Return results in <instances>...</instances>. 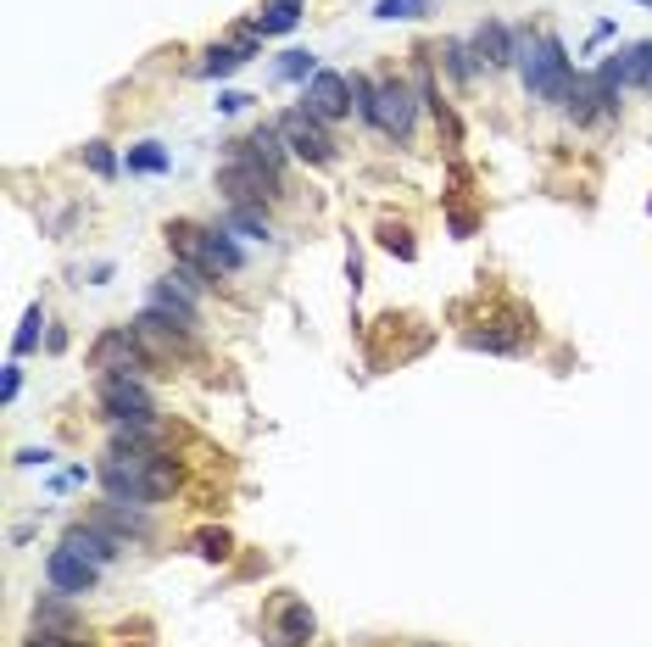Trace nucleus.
I'll return each instance as SVG.
<instances>
[{
	"mask_svg": "<svg viewBox=\"0 0 652 647\" xmlns=\"http://www.w3.org/2000/svg\"><path fill=\"white\" fill-rule=\"evenodd\" d=\"M469 346L475 352H519L525 346V324H519V330H475Z\"/></svg>",
	"mask_w": 652,
	"mask_h": 647,
	"instance_id": "obj_26",
	"label": "nucleus"
},
{
	"mask_svg": "<svg viewBox=\"0 0 652 647\" xmlns=\"http://www.w3.org/2000/svg\"><path fill=\"white\" fill-rule=\"evenodd\" d=\"M223 229H235L241 241H273V223H268L262 207H235V202H229L223 207Z\"/></svg>",
	"mask_w": 652,
	"mask_h": 647,
	"instance_id": "obj_21",
	"label": "nucleus"
},
{
	"mask_svg": "<svg viewBox=\"0 0 652 647\" xmlns=\"http://www.w3.org/2000/svg\"><path fill=\"white\" fill-rule=\"evenodd\" d=\"M641 7H652V0H641Z\"/></svg>",
	"mask_w": 652,
	"mask_h": 647,
	"instance_id": "obj_39",
	"label": "nucleus"
},
{
	"mask_svg": "<svg viewBox=\"0 0 652 647\" xmlns=\"http://www.w3.org/2000/svg\"><path fill=\"white\" fill-rule=\"evenodd\" d=\"M89 525L96 530H107L118 547H128V541H146L151 536V520H146V508H134V502H101L96 514H89Z\"/></svg>",
	"mask_w": 652,
	"mask_h": 647,
	"instance_id": "obj_11",
	"label": "nucleus"
},
{
	"mask_svg": "<svg viewBox=\"0 0 652 647\" xmlns=\"http://www.w3.org/2000/svg\"><path fill=\"white\" fill-rule=\"evenodd\" d=\"M346 280H352V291H362V257L357 252H346Z\"/></svg>",
	"mask_w": 652,
	"mask_h": 647,
	"instance_id": "obj_37",
	"label": "nucleus"
},
{
	"mask_svg": "<svg viewBox=\"0 0 652 647\" xmlns=\"http://www.w3.org/2000/svg\"><path fill=\"white\" fill-rule=\"evenodd\" d=\"M84 168L96 173V179H118V168H123V162L112 157V146H107V141H89V146H84Z\"/></svg>",
	"mask_w": 652,
	"mask_h": 647,
	"instance_id": "obj_31",
	"label": "nucleus"
},
{
	"mask_svg": "<svg viewBox=\"0 0 652 647\" xmlns=\"http://www.w3.org/2000/svg\"><path fill=\"white\" fill-rule=\"evenodd\" d=\"M39 335H45V307L34 302V307L23 313V330L12 335V352H17V357H23V352H34V346H39Z\"/></svg>",
	"mask_w": 652,
	"mask_h": 647,
	"instance_id": "obj_30",
	"label": "nucleus"
},
{
	"mask_svg": "<svg viewBox=\"0 0 652 647\" xmlns=\"http://www.w3.org/2000/svg\"><path fill=\"white\" fill-rule=\"evenodd\" d=\"M519 73H525V96L546 107H564L575 89V62L557 34H536V39L519 34Z\"/></svg>",
	"mask_w": 652,
	"mask_h": 647,
	"instance_id": "obj_2",
	"label": "nucleus"
},
{
	"mask_svg": "<svg viewBox=\"0 0 652 647\" xmlns=\"http://www.w3.org/2000/svg\"><path fill=\"white\" fill-rule=\"evenodd\" d=\"M251 57L241 51V45L235 39H229V45H207V57H201V73L207 78H229V73H235V68H246Z\"/></svg>",
	"mask_w": 652,
	"mask_h": 647,
	"instance_id": "obj_24",
	"label": "nucleus"
},
{
	"mask_svg": "<svg viewBox=\"0 0 652 647\" xmlns=\"http://www.w3.org/2000/svg\"><path fill=\"white\" fill-rule=\"evenodd\" d=\"M96 480H101V491L112 502L157 508L179 486V457L173 452H157V457H107V464L96 469Z\"/></svg>",
	"mask_w": 652,
	"mask_h": 647,
	"instance_id": "obj_1",
	"label": "nucleus"
},
{
	"mask_svg": "<svg viewBox=\"0 0 652 647\" xmlns=\"http://www.w3.org/2000/svg\"><path fill=\"white\" fill-rule=\"evenodd\" d=\"M241 146H246V151H251L257 162H268V168H273L279 179H285V151H291V146H285V134H279V123H257V129L246 134Z\"/></svg>",
	"mask_w": 652,
	"mask_h": 647,
	"instance_id": "obj_19",
	"label": "nucleus"
},
{
	"mask_svg": "<svg viewBox=\"0 0 652 647\" xmlns=\"http://www.w3.org/2000/svg\"><path fill=\"white\" fill-rule=\"evenodd\" d=\"M469 45H475V57H480L485 68H514V62H519V34L502 28V23H480Z\"/></svg>",
	"mask_w": 652,
	"mask_h": 647,
	"instance_id": "obj_15",
	"label": "nucleus"
},
{
	"mask_svg": "<svg viewBox=\"0 0 652 647\" xmlns=\"http://www.w3.org/2000/svg\"><path fill=\"white\" fill-rule=\"evenodd\" d=\"M45 581H51V591H62V597H84V591L101 586V564H89L84 552H73V547H51Z\"/></svg>",
	"mask_w": 652,
	"mask_h": 647,
	"instance_id": "obj_10",
	"label": "nucleus"
},
{
	"mask_svg": "<svg viewBox=\"0 0 652 647\" xmlns=\"http://www.w3.org/2000/svg\"><path fill=\"white\" fill-rule=\"evenodd\" d=\"M128 330L139 335V346H146L157 363H173V357H190V324H179V318H168V313H157V307H146Z\"/></svg>",
	"mask_w": 652,
	"mask_h": 647,
	"instance_id": "obj_8",
	"label": "nucleus"
},
{
	"mask_svg": "<svg viewBox=\"0 0 652 647\" xmlns=\"http://www.w3.org/2000/svg\"><path fill=\"white\" fill-rule=\"evenodd\" d=\"M380 246H385L391 257H402V263H413V257H418V246H413V229H407V223H391V218L380 223Z\"/></svg>",
	"mask_w": 652,
	"mask_h": 647,
	"instance_id": "obj_27",
	"label": "nucleus"
},
{
	"mask_svg": "<svg viewBox=\"0 0 652 647\" xmlns=\"http://www.w3.org/2000/svg\"><path fill=\"white\" fill-rule=\"evenodd\" d=\"M246 101H251L246 89H218V112H223V118H235V112H246Z\"/></svg>",
	"mask_w": 652,
	"mask_h": 647,
	"instance_id": "obj_33",
	"label": "nucleus"
},
{
	"mask_svg": "<svg viewBox=\"0 0 652 647\" xmlns=\"http://www.w3.org/2000/svg\"><path fill=\"white\" fill-rule=\"evenodd\" d=\"M647 212H652V202H647Z\"/></svg>",
	"mask_w": 652,
	"mask_h": 647,
	"instance_id": "obj_40",
	"label": "nucleus"
},
{
	"mask_svg": "<svg viewBox=\"0 0 652 647\" xmlns=\"http://www.w3.org/2000/svg\"><path fill=\"white\" fill-rule=\"evenodd\" d=\"M441 62H446V73H452L457 84H475V73L485 68V62L475 57V45H463V39H446V45H441Z\"/></svg>",
	"mask_w": 652,
	"mask_h": 647,
	"instance_id": "obj_23",
	"label": "nucleus"
},
{
	"mask_svg": "<svg viewBox=\"0 0 652 647\" xmlns=\"http://www.w3.org/2000/svg\"><path fill=\"white\" fill-rule=\"evenodd\" d=\"M218 191L235 207H268L279 191H285V179H279L268 162H257L241 141H229L223 146V168H218Z\"/></svg>",
	"mask_w": 652,
	"mask_h": 647,
	"instance_id": "obj_3",
	"label": "nucleus"
},
{
	"mask_svg": "<svg viewBox=\"0 0 652 647\" xmlns=\"http://www.w3.org/2000/svg\"><path fill=\"white\" fill-rule=\"evenodd\" d=\"M17 391H23V363H7V380H0V396L12 402Z\"/></svg>",
	"mask_w": 652,
	"mask_h": 647,
	"instance_id": "obj_35",
	"label": "nucleus"
},
{
	"mask_svg": "<svg viewBox=\"0 0 652 647\" xmlns=\"http://www.w3.org/2000/svg\"><path fill=\"white\" fill-rule=\"evenodd\" d=\"M196 552H201L207 564H223V559H229V536H223V530H201V536H196Z\"/></svg>",
	"mask_w": 652,
	"mask_h": 647,
	"instance_id": "obj_32",
	"label": "nucleus"
},
{
	"mask_svg": "<svg viewBox=\"0 0 652 647\" xmlns=\"http://www.w3.org/2000/svg\"><path fill=\"white\" fill-rule=\"evenodd\" d=\"M312 73H318L312 51H285V57H279V78H285V84H307Z\"/></svg>",
	"mask_w": 652,
	"mask_h": 647,
	"instance_id": "obj_29",
	"label": "nucleus"
},
{
	"mask_svg": "<svg viewBox=\"0 0 652 647\" xmlns=\"http://www.w3.org/2000/svg\"><path fill=\"white\" fill-rule=\"evenodd\" d=\"M123 168H128V173H168V151H162L157 141H139V146H128Z\"/></svg>",
	"mask_w": 652,
	"mask_h": 647,
	"instance_id": "obj_25",
	"label": "nucleus"
},
{
	"mask_svg": "<svg viewBox=\"0 0 652 647\" xmlns=\"http://www.w3.org/2000/svg\"><path fill=\"white\" fill-rule=\"evenodd\" d=\"M168 452V430L151 419V425H112V452L107 457H157Z\"/></svg>",
	"mask_w": 652,
	"mask_h": 647,
	"instance_id": "obj_13",
	"label": "nucleus"
},
{
	"mask_svg": "<svg viewBox=\"0 0 652 647\" xmlns=\"http://www.w3.org/2000/svg\"><path fill=\"white\" fill-rule=\"evenodd\" d=\"M279 134H285L291 157H302L307 168H330V162H335V141H330V129H323V118H312L307 107H296V112L279 118Z\"/></svg>",
	"mask_w": 652,
	"mask_h": 647,
	"instance_id": "obj_6",
	"label": "nucleus"
},
{
	"mask_svg": "<svg viewBox=\"0 0 652 647\" xmlns=\"http://www.w3.org/2000/svg\"><path fill=\"white\" fill-rule=\"evenodd\" d=\"M207 257H212V280H218V273H241L246 268V252L235 241V229H223V223L207 229Z\"/></svg>",
	"mask_w": 652,
	"mask_h": 647,
	"instance_id": "obj_20",
	"label": "nucleus"
},
{
	"mask_svg": "<svg viewBox=\"0 0 652 647\" xmlns=\"http://www.w3.org/2000/svg\"><path fill=\"white\" fill-rule=\"evenodd\" d=\"M418 647H435V642H418Z\"/></svg>",
	"mask_w": 652,
	"mask_h": 647,
	"instance_id": "obj_38",
	"label": "nucleus"
},
{
	"mask_svg": "<svg viewBox=\"0 0 652 647\" xmlns=\"http://www.w3.org/2000/svg\"><path fill=\"white\" fill-rule=\"evenodd\" d=\"M62 547H73V552H84V559H89V564H101V570H107V564L118 559V541H112L107 530H96V525H89V520H84V525H67V536H62Z\"/></svg>",
	"mask_w": 652,
	"mask_h": 647,
	"instance_id": "obj_18",
	"label": "nucleus"
},
{
	"mask_svg": "<svg viewBox=\"0 0 652 647\" xmlns=\"http://www.w3.org/2000/svg\"><path fill=\"white\" fill-rule=\"evenodd\" d=\"M362 123H374L391 141H413V123H418V89H407L402 78L374 84V107H368Z\"/></svg>",
	"mask_w": 652,
	"mask_h": 647,
	"instance_id": "obj_5",
	"label": "nucleus"
},
{
	"mask_svg": "<svg viewBox=\"0 0 652 647\" xmlns=\"http://www.w3.org/2000/svg\"><path fill=\"white\" fill-rule=\"evenodd\" d=\"M17 464H23V469H34V464L45 469V464H51V452H45V447H23V452H17Z\"/></svg>",
	"mask_w": 652,
	"mask_h": 647,
	"instance_id": "obj_36",
	"label": "nucleus"
},
{
	"mask_svg": "<svg viewBox=\"0 0 652 647\" xmlns=\"http://www.w3.org/2000/svg\"><path fill=\"white\" fill-rule=\"evenodd\" d=\"M34 631H39V636H78V609H73V597H62V591L39 597V603H34Z\"/></svg>",
	"mask_w": 652,
	"mask_h": 647,
	"instance_id": "obj_17",
	"label": "nucleus"
},
{
	"mask_svg": "<svg viewBox=\"0 0 652 647\" xmlns=\"http://www.w3.org/2000/svg\"><path fill=\"white\" fill-rule=\"evenodd\" d=\"M296 23H302V0H268V7L257 12V23H251V28L268 39V34H291Z\"/></svg>",
	"mask_w": 652,
	"mask_h": 647,
	"instance_id": "obj_22",
	"label": "nucleus"
},
{
	"mask_svg": "<svg viewBox=\"0 0 652 647\" xmlns=\"http://www.w3.org/2000/svg\"><path fill=\"white\" fill-rule=\"evenodd\" d=\"M168 252L179 257V268H196L212 280V257H207V223H190V218H179L168 223Z\"/></svg>",
	"mask_w": 652,
	"mask_h": 647,
	"instance_id": "obj_12",
	"label": "nucleus"
},
{
	"mask_svg": "<svg viewBox=\"0 0 652 647\" xmlns=\"http://www.w3.org/2000/svg\"><path fill=\"white\" fill-rule=\"evenodd\" d=\"M302 107L312 112V118H323V123H341V118H352V78L346 73H330V68H318L307 84H302Z\"/></svg>",
	"mask_w": 652,
	"mask_h": 647,
	"instance_id": "obj_9",
	"label": "nucleus"
},
{
	"mask_svg": "<svg viewBox=\"0 0 652 647\" xmlns=\"http://www.w3.org/2000/svg\"><path fill=\"white\" fill-rule=\"evenodd\" d=\"M89 368H101V375H139V380H146V368H157V357L139 346L134 330H107L96 346H89Z\"/></svg>",
	"mask_w": 652,
	"mask_h": 647,
	"instance_id": "obj_7",
	"label": "nucleus"
},
{
	"mask_svg": "<svg viewBox=\"0 0 652 647\" xmlns=\"http://www.w3.org/2000/svg\"><path fill=\"white\" fill-rule=\"evenodd\" d=\"M28 647H89V642H84V636H39V631H34Z\"/></svg>",
	"mask_w": 652,
	"mask_h": 647,
	"instance_id": "obj_34",
	"label": "nucleus"
},
{
	"mask_svg": "<svg viewBox=\"0 0 652 647\" xmlns=\"http://www.w3.org/2000/svg\"><path fill=\"white\" fill-rule=\"evenodd\" d=\"M96 402L107 413V425H151L157 419V396L139 375H101Z\"/></svg>",
	"mask_w": 652,
	"mask_h": 647,
	"instance_id": "obj_4",
	"label": "nucleus"
},
{
	"mask_svg": "<svg viewBox=\"0 0 652 647\" xmlns=\"http://www.w3.org/2000/svg\"><path fill=\"white\" fill-rule=\"evenodd\" d=\"M435 7V0H374V17L385 23H413V17H425Z\"/></svg>",
	"mask_w": 652,
	"mask_h": 647,
	"instance_id": "obj_28",
	"label": "nucleus"
},
{
	"mask_svg": "<svg viewBox=\"0 0 652 647\" xmlns=\"http://www.w3.org/2000/svg\"><path fill=\"white\" fill-rule=\"evenodd\" d=\"M312 631H318V614L302 603V597H285L279 614H273V647H302V642H312Z\"/></svg>",
	"mask_w": 652,
	"mask_h": 647,
	"instance_id": "obj_14",
	"label": "nucleus"
},
{
	"mask_svg": "<svg viewBox=\"0 0 652 647\" xmlns=\"http://www.w3.org/2000/svg\"><path fill=\"white\" fill-rule=\"evenodd\" d=\"M146 307H157V313H168V318H179V324H190V330L201 324V296H190V291H184V285L173 280V273H168V280H157V285H151Z\"/></svg>",
	"mask_w": 652,
	"mask_h": 647,
	"instance_id": "obj_16",
	"label": "nucleus"
}]
</instances>
